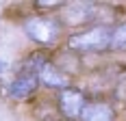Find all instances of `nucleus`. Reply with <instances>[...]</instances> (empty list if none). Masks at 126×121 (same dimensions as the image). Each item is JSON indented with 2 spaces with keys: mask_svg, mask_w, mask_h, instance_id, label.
Listing matches in <instances>:
<instances>
[{
  "mask_svg": "<svg viewBox=\"0 0 126 121\" xmlns=\"http://www.w3.org/2000/svg\"><path fill=\"white\" fill-rule=\"evenodd\" d=\"M35 7L37 9H61L65 4L63 2H44V0H39V2H35Z\"/></svg>",
  "mask_w": 126,
  "mask_h": 121,
  "instance_id": "9d476101",
  "label": "nucleus"
},
{
  "mask_svg": "<svg viewBox=\"0 0 126 121\" xmlns=\"http://www.w3.org/2000/svg\"><path fill=\"white\" fill-rule=\"evenodd\" d=\"M7 67H9V63H7L4 59H0V78L4 76V72H7Z\"/></svg>",
  "mask_w": 126,
  "mask_h": 121,
  "instance_id": "9b49d317",
  "label": "nucleus"
},
{
  "mask_svg": "<svg viewBox=\"0 0 126 121\" xmlns=\"http://www.w3.org/2000/svg\"><path fill=\"white\" fill-rule=\"evenodd\" d=\"M111 33H113V26H100L94 24L85 28V30H78L74 35L67 37L65 41V50L70 52H80V54H91V52H104L111 46Z\"/></svg>",
  "mask_w": 126,
  "mask_h": 121,
  "instance_id": "f257e3e1",
  "label": "nucleus"
},
{
  "mask_svg": "<svg viewBox=\"0 0 126 121\" xmlns=\"http://www.w3.org/2000/svg\"><path fill=\"white\" fill-rule=\"evenodd\" d=\"M85 104H87L85 91H80L76 86H67V89L59 91V95H57V110L65 121H78Z\"/></svg>",
  "mask_w": 126,
  "mask_h": 121,
  "instance_id": "7ed1b4c3",
  "label": "nucleus"
},
{
  "mask_svg": "<svg viewBox=\"0 0 126 121\" xmlns=\"http://www.w3.org/2000/svg\"><path fill=\"white\" fill-rule=\"evenodd\" d=\"M22 28L31 41H35L44 48H52L54 43H59L65 26L59 15H31L22 24Z\"/></svg>",
  "mask_w": 126,
  "mask_h": 121,
  "instance_id": "f03ea898",
  "label": "nucleus"
},
{
  "mask_svg": "<svg viewBox=\"0 0 126 121\" xmlns=\"http://www.w3.org/2000/svg\"><path fill=\"white\" fill-rule=\"evenodd\" d=\"M52 60V56L46 52V50H35V52H31V54H26L24 60H22V65H20V72H28V73H37L48 65Z\"/></svg>",
  "mask_w": 126,
  "mask_h": 121,
  "instance_id": "0eeeda50",
  "label": "nucleus"
},
{
  "mask_svg": "<svg viewBox=\"0 0 126 121\" xmlns=\"http://www.w3.org/2000/svg\"><path fill=\"white\" fill-rule=\"evenodd\" d=\"M113 95H115V99H120V102H126V73H122V76H117V78H115Z\"/></svg>",
  "mask_w": 126,
  "mask_h": 121,
  "instance_id": "1a4fd4ad",
  "label": "nucleus"
},
{
  "mask_svg": "<svg viewBox=\"0 0 126 121\" xmlns=\"http://www.w3.org/2000/svg\"><path fill=\"white\" fill-rule=\"evenodd\" d=\"M111 52H126V22H117L111 33Z\"/></svg>",
  "mask_w": 126,
  "mask_h": 121,
  "instance_id": "6e6552de",
  "label": "nucleus"
},
{
  "mask_svg": "<svg viewBox=\"0 0 126 121\" xmlns=\"http://www.w3.org/2000/svg\"><path fill=\"white\" fill-rule=\"evenodd\" d=\"M39 89V76L28 72H17L15 78L7 85V97L13 102H24L28 97H33Z\"/></svg>",
  "mask_w": 126,
  "mask_h": 121,
  "instance_id": "20e7f679",
  "label": "nucleus"
},
{
  "mask_svg": "<svg viewBox=\"0 0 126 121\" xmlns=\"http://www.w3.org/2000/svg\"><path fill=\"white\" fill-rule=\"evenodd\" d=\"M39 85L48 86V89H59V91H63V89L70 86V76L63 72V69H59V67L50 60V63L39 72Z\"/></svg>",
  "mask_w": 126,
  "mask_h": 121,
  "instance_id": "423d86ee",
  "label": "nucleus"
},
{
  "mask_svg": "<svg viewBox=\"0 0 126 121\" xmlns=\"http://www.w3.org/2000/svg\"><path fill=\"white\" fill-rule=\"evenodd\" d=\"M115 108L109 99H87L80 112V121H115Z\"/></svg>",
  "mask_w": 126,
  "mask_h": 121,
  "instance_id": "39448f33",
  "label": "nucleus"
}]
</instances>
